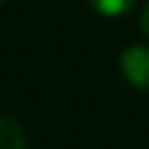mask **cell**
<instances>
[{
	"label": "cell",
	"instance_id": "cell-1",
	"mask_svg": "<svg viewBox=\"0 0 149 149\" xmlns=\"http://www.w3.org/2000/svg\"><path fill=\"white\" fill-rule=\"evenodd\" d=\"M120 73L131 86L149 89V47L144 45L126 47L120 52Z\"/></svg>",
	"mask_w": 149,
	"mask_h": 149
},
{
	"label": "cell",
	"instance_id": "cell-2",
	"mask_svg": "<svg viewBox=\"0 0 149 149\" xmlns=\"http://www.w3.org/2000/svg\"><path fill=\"white\" fill-rule=\"evenodd\" d=\"M0 149H26V136L18 120L0 115Z\"/></svg>",
	"mask_w": 149,
	"mask_h": 149
},
{
	"label": "cell",
	"instance_id": "cell-3",
	"mask_svg": "<svg viewBox=\"0 0 149 149\" xmlns=\"http://www.w3.org/2000/svg\"><path fill=\"white\" fill-rule=\"evenodd\" d=\"M86 3L92 5V10H97L105 18H123L136 5V0H86Z\"/></svg>",
	"mask_w": 149,
	"mask_h": 149
},
{
	"label": "cell",
	"instance_id": "cell-4",
	"mask_svg": "<svg viewBox=\"0 0 149 149\" xmlns=\"http://www.w3.org/2000/svg\"><path fill=\"white\" fill-rule=\"evenodd\" d=\"M139 21H141V31H144V37L149 39V3L144 5V10H141V18H139Z\"/></svg>",
	"mask_w": 149,
	"mask_h": 149
},
{
	"label": "cell",
	"instance_id": "cell-5",
	"mask_svg": "<svg viewBox=\"0 0 149 149\" xmlns=\"http://www.w3.org/2000/svg\"><path fill=\"white\" fill-rule=\"evenodd\" d=\"M3 3H5V0H0V5H3Z\"/></svg>",
	"mask_w": 149,
	"mask_h": 149
}]
</instances>
